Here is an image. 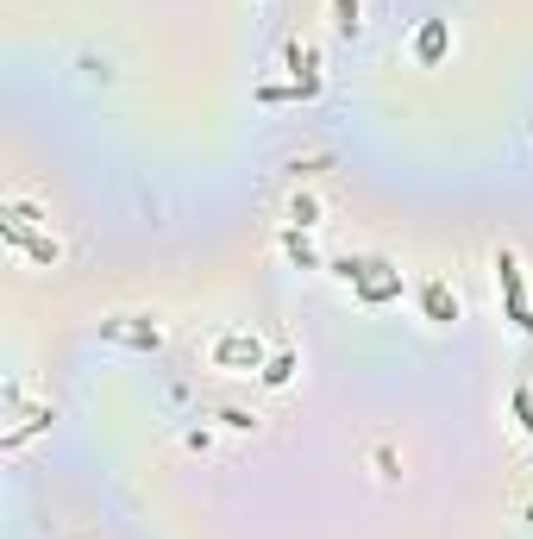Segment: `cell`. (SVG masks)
Listing matches in <instances>:
<instances>
[{"mask_svg": "<svg viewBox=\"0 0 533 539\" xmlns=\"http://www.w3.org/2000/svg\"><path fill=\"white\" fill-rule=\"evenodd\" d=\"M333 276H345V283H352V295L370 301V308H383V301L402 295V270L383 264V257H339Z\"/></svg>", "mask_w": 533, "mask_h": 539, "instance_id": "6da1fadb", "label": "cell"}, {"mask_svg": "<svg viewBox=\"0 0 533 539\" xmlns=\"http://www.w3.org/2000/svg\"><path fill=\"white\" fill-rule=\"evenodd\" d=\"M496 289H502V308H508V320H515V333L533 339V301H527V276H521L515 251H496Z\"/></svg>", "mask_w": 533, "mask_h": 539, "instance_id": "7a4b0ae2", "label": "cell"}, {"mask_svg": "<svg viewBox=\"0 0 533 539\" xmlns=\"http://www.w3.org/2000/svg\"><path fill=\"white\" fill-rule=\"evenodd\" d=\"M0 239H7L13 251H26L38 270H57V264H63V245L51 239V232H32V220H13V214H0Z\"/></svg>", "mask_w": 533, "mask_h": 539, "instance_id": "3957f363", "label": "cell"}, {"mask_svg": "<svg viewBox=\"0 0 533 539\" xmlns=\"http://www.w3.org/2000/svg\"><path fill=\"white\" fill-rule=\"evenodd\" d=\"M214 364H220V370H264L270 351H264L258 333H220V339H214Z\"/></svg>", "mask_w": 533, "mask_h": 539, "instance_id": "277c9868", "label": "cell"}, {"mask_svg": "<svg viewBox=\"0 0 533 539\" xmlns=\"http://www.w3.org/2000/svg\"><path fill=\"white\" fill-rule=\"evenodd\" d=\"M101 339L132 345V351H157V345H164V333H157L145 314H113V320H101Z\"/></svg>", "mask_w": 533, "mask_h": 539, "instance_id": "5b68a950", "label": "cell"}, {"mask_svg": "<svg viewBox=\"0 0 533 539\" xmlns=\"http://www.w3.org/2000/svg\"><path fill=\"white\" fill-rule=\"evenodd\" d=\"M446 51H452V26H446V19H421V32H414V63L433 69Z\"/></svg>", "mask_w": 533, "mask_h": 539, "instance_id": "8992f818", "label": "cell"}, {"mask_svg": "<svg viewBox=\"0 0 533 539\" xmlns=\"http://www.w3.org/2000/svg\"><path fill=\"white\" fill-rule=\"evenodd\" d=\"M421 308H427L433 326H452V320H458V295H452L446 283H427V289H421Z\"/></svg>", "mask_w": 533, "mask_h": 539, "instance_id": "52a82bcc", "label": "cell"}, {"mask_svg": "<svg viewBox=\"0 0 533 539\" xmlns=\"http://www.w3.org/2000/svg\"><path fill=\"white\" fill-rule=\"evenodd\" d=\"M314 95H320V82H264L258 88V101H270V107L276 101H314Z\"/></svg>", "mask_w": 533, "mask_h": 539, "instance_id": "ba28073f", "label": "cell"}, {"mask_svg": "<svg viewBox=\"0 0 533 539\" xmlns=\"http://www.w3.org/2000/svg\"><path fill=\"white\" fill-rule=\"evenodd\" d=\"M258 377H264V383H270V389H283V383H289V377H295V351H270V364H264V370H258Z\"/></svg>", "mask_w": 533, "mask_h": 539, "instance_id": "9c48e42d", "label": "cell"}, {"mask_svg": "<svg viewBox=\"0 0 533 539\" xmlns=\"http://www.w3.org/2000/svg\"><path fill=\"white\" fill-rule=\"evenodd\" d=\"M358 13H364L358 0H333V32H339V38H358V26H364Z\"/></svg>", "mask_w": 533, "mask_h": 539, "instance_id": "30bf717a", "label": "cell"}, {"mask_svg": "<svg viewBox=\"0 0 533 539\" xmlns=\"http://www.w3.org/2000/svg\"><path fill=\"white\" fill-rule=\"evenodd\" d=\"M289 220H295L301 232H308V226H320V201H314V195H295V201H289Z\"/></svg>", "mask_w": 533, "mask_h": 539, "instance_id": "8fae6325", "label": "cell"}, {"mask_svg": "<svg viewBox=\"0 0 533 539\" xmlns=\"http://www.w3.org/2000/svg\"><path fill=\"white\" fill-rule=\"evenodd\" d=\"M283 251L295 257L301 270H314V251H308V239H301V226H289V232H283Z\"/></svg>", "mask_w": 533, "mask_h": 539, "instance_id": "7c38bea8", "label": "cell"}, {"mask_svg": "<svg viewBox=\"0 0 533 539\" xmlns=\"http://www.w3.org/2000/svg\"><path fill=\"white\" fill-rule=\"evenodd\" d=\"M515 414H521V427H527V433H533V389H527V383H521V389H515Z\"/></svg>", "mask_w": 533, "mask_h": 539, "instance_id": "4fadbf2b", "label": "cell"}]
</instances>
